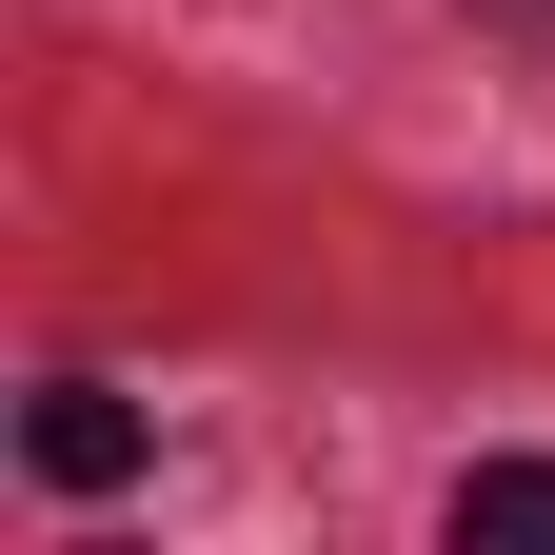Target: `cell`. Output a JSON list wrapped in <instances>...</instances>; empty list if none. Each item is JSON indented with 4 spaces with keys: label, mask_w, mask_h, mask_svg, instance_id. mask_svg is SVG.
Returning <instances> with one entry per match:
<instances>
[{
    "label": "cell",
    "mask_w": 555,
    "mask_h": 555,
    "mask_svg": "<svg viewBox=\"0 0 555 555\" xmlns=\"http://www.w3.org/2000/svg\"><path fill=\"white\" fill-rule=\"evenodd\" d=\"M21 456H40V476H60V496H119V476H139V416H119V397H100V377H60V397H40V416H21Z\"/></svg>",
    "instance_id": "1"
},
{
    "label": "cell",
    "mask_w": 555,
    "mask_h": 555,
    "mask_svg": "<svg viewBox=\"0 0 555 555\" xmlns=\"http://www.w3.org/2000/svg\"><path fill=\"white\" fill-rule=\"evenodd\" d=\"M456 555H555V456H496V476H456Z\"/></svg>",
    "instance_id": "2"
}]
</instances>
